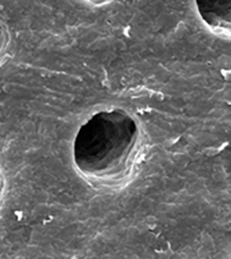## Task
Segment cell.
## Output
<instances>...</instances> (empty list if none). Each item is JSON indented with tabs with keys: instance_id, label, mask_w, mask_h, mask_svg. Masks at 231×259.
<instances>
[{
	"instance_id": "obj_1",
	"label": "cell",
	"mask_w": 231,
	"mask_h": 259,
	"mask_svg": "<svg viewBox=\"0 0 231 259\" xmlns=\"http://www.w3.org/2000/svg\"><path fill=\"white\" fill-rule=\"evenodd\" d=\"M142 150L143 137L137 120L121 109L103 110L79 127L73 160L89 183L115 189L132 178Z\"/></svg>"
},
{
	"instance_id": "obj_3",
	"label": "cell",
	"mask_w": 231,
	"mask_h": 259,
	"mask_svg": "<svg viewBox=\"0 0 231 259\" xmlns=\"http://www.w3.org/2000/svg\"><path fill=\"white\" fill-rule=\"evenodd\" d=\"M9 32L6 25L0 20V63L4 60L9 46Z\"/></svg>"
},
{
	"instance_id": "obj_4",
	"label": "cell",
	"mask_w": 231,
	"mask_h": 259,
	"mask_svg": "<svg viewBox=\"0 0 231 259\" xmlns=\"http://www.w3.org/2000/svg\"><path fill=\"white\" fill-rule=\"evenodd\" d=\"M5 188H6L5 177H4L3 168H2V166H0V204H2V201H3V198H4V194H5Z\"/></svg>"
},
{
	"instance_id": "obj_2",
	"label": "cell",
	"mask_w": 231,
	"mask_h": 259,
	"mask_svg": "<svg viewBox=\"0 0 231 259\" xmlns=\"http://www.w3.org/2000/svg\"><path fill=\"white\" fill-rule=\"evenodd\" d=\"M197 10L204 22L218 32H225L230 28L231 3L208 2L196 3Z\"/></svg>"
}]
</instances>
